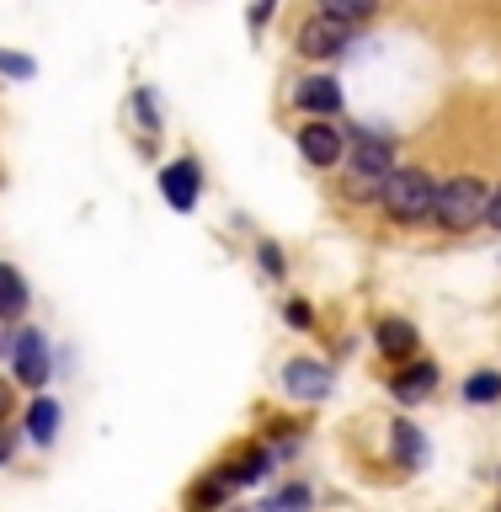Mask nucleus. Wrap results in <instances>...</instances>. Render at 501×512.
I'll list each match as a JSON object with an SVG mask.
<instances>
[{"instance_id": "f257e3e1", "label": "nucleus", "mask_w": 501, "mask_h": 512, "mask_svg": "<svg viewBox=\"0 0 501 512\" xmlns=\"http://www.w3.org/2000/svg\"><path fill=\"white\" fill-rule=\"evenodd\" d=\"M379 198L384 208H390L395 219H427L432 214V203H438V182L422 171V166H395L390 176L379 182Z\"/></svg>"}, {"instance_id": "f03ea898", "label": "nucleus", "mask_w": 501, "mask_h": 512, "mask_svg": "<svg viewBox=\"0 0 501 512\" xmlns=\"http://www.w3.org/2000/svg\"><path fill=\"white\" fill-rule=\"evenodd\" d=\"M491 192L475 182V176H454V182L438 187V203H432V219L448 224V230H470V224L486 219Z\"/></svg>"}, {"instance_id": "7ed1b4c3", "label": "nucleus", "mask_w": 501, "mask_h": 512, "mask_svg": "<svg viewBox=\"0 0 501 512\" xmlns=\"http://www.w3.org/2000/svg\"><path fill=\"white\" fill-rule=\"evenodd\" d=\"M352 43V27L347 22H336V16H310V22L299 27V54L304 59H336L342 48Z\"/></svg>"}, {"instance_id": "20e7f679", "label": "nucleus", "mask_w": 501, "mask_h": 512, "mask_svg": "<svg viewBox=\"0 0 501 512\" xmlns=\"http://www.w3.org/2000/svg\"><path fill=\"white\" fill-rule=\"evenodd\" d=\"M299 150L310 166H336V160L347 155V139H342V128H331V123H304L299 128Z\"/></svg>"}, {"instance_id": "39448f33", "label": "nucleus", "mask_w": 501, "mask_h": 512, "mask_svg": "<svg viewBox=\"0 0 501 512\" xmlns=\"http://www.w3.org/2000/svg\"><path fill=\"white\" fill-rule=\"evenodd\" d=\"M11 358H16V379L22 384H32V390H38V384H48V342L38 331H22L11 342Z\"/></svg>"}, {"instance_id": "423d86ee", "label": "nucleus", "mask_w": 501, "mask_h": 512, "mask_svg": "<svg viewBox=\"0 0 501 512\" xmlns=\"http://www.w3.org/2000/svg\"><path fill=\"white\" fill-rule=\"evenodd\" d=\"M283 384L294 390L299 400H326V390H331V368L326 363H310V358H294L283 368Z\"/></svg>"}, {"instance_id": "0eeeda50", "label": "nucleus", "mask_w": 501, "mask_h": 512, "mask_svg": "<svg viewBox=\"0 0 501 512\" xmlns=\"http://www.w3.org/2000/svg\"><path fill=\"white\" fill-rule=\"evenodd\" d=\"M160 192L171 198V208L192 214V203H198V166H192V160H171V166L160 171Z\"/></svg>"}, {"instance_id": "6e6552de", "label": "nucleus", "mask_w": 501, "mask_h": 512, "mask_svg": "<svg viewBox=\"0 0 501 512\" xmlns=\"http://www.w3.org/2000/svg\"><path fill=\"white\" fill-rule=\"evenodd\" d=\"M352 171L374 176V182H379V171L390 176V171H395V160H390V139H379L374 128H363L358 144H352Z\"/></svg>"}, {"instance_id": "1a4fd4ad", "label": "nucleus", "mask_w": 501, "mask_h": 512, "mask_svg": "<svg viewBox=\"0 0 501 512\" xmlns=\"http://www.w3.org/2000/svg\"><path fill=\"white\" fill-rule=\"evenodd\" d=\"M294 102L304 112H342V86H336L331 75H310V80H299Z\"/></svg>"}, {"instance_id": "9d476101", "label": "nucleus", "mask_w": 501, "mask_h": 512, "mask_svg": "<svg viewBox=\"0 0 501 512\" xmlns=\"http://www.w3.org/2000/svg\"><path fill=\"white\" fill-rule=\"evenodd\" d=\"M411 347H416V331H411V320H400V315H384V320H379V352H384V358H406Z\"/></svg>"}, {"instance_id": "9b49d317", "label": "nucleus", "mask_w": 501, "mask_h": 512, "mask_svg": "<svg viewBox=\"0 0 501 512\" xmlns=\"http://www.w3.org/2000/svg\"><path fill=\"white\" fill-rule=\"evenodd\" d=\"M432 384H438V368L432 363H416V368H406V374H395V400H422V395H432Z\"/></svg>"}, {"instance_id": "f8f14e48", "label": "nucleus", "mask_w": 501, "mask_h": 512, "mask_svg": "<svg viewBox=\"0 0 501 512\" xmlns=\"http://www.w3.org/2000/svg\"><path fill=\"white\" fill-rule=\"evenodd\" d=\"M54 432H59V406L48 395H38L32 411H27V438L32 443H54Z\"/></svg>"}, {"instance_id": "ddd939ff", "label": "nucleus", "mask_w": 501, "mask_h": 512, "mask_svg": "<svg viewBox=\"0 0 501 512\" xmlns=\"http://www.w3.org/2000/svg\"><path fill=\"white\" fill-rule=\"evenodd\" d=\"M22 310H27V283H22V272L0 262V315H6V320H16Z\"/></svg>"}, {"instance_id": "4468645a", "label": "nucleus", "mask_w": 501, "mask_h": 512, "mask_svg": "<svg viewBox=\"0 0 501 512\" xmlns=\"http://www.w3.org/2000/svg\"><path fill=\"white\" fill-rule=\"evenodd\" d=\"M395 454H400V464H422L427 459V443H422V432H416L411 422H395Z\"/></svg>"}, {"instance_id": "2eb2a0df", "label": "nucleus", "mask_w": 501, "mask_h": 512, "mask_svg": "<svg viewBox=\"0 0 501 512\" xmlns=\"http://www.w3.org/2000/svg\"><path fill=\"white\" fill-rule=\"evenodd\" d=\"M262 475H267V454H246L224 470V486H251V480H262Z\"/></svg>"}, {"instance_id": "dca6fc26", "label": "nucleus", "mask_w": 501, "mask_h": 512, "mask_svg": "<svg viewBox=\"0 0 501 512\" xmlns=\"http://www.w3.org/2000/svg\"><path fill=\"white\" fill-rule=\"evenodd\" d=\"M374 6H379V0H326V16H336V22L352 27V22H363Z\"/></svg>"}, {"instance_id": "f3484780", "label": "nucleus", "mask_w": 501, "mask_h": 512, "mask_svg": "<svg viewBox=\"0 0 501 512\" xmlns=\"http://www.w3.org/2000/svg\"><path fill=\"white\" fill-rule=\"evenodd\" d=\"M304 507H310V491H304V486H288V491L272 496V502H262L256 512H304Z\"/></svg>"}, {"instance_id": "a211bd4d", "label": "nucleus", "mask_w": 501, "mask_h": 512, "mask_svg": "<svg viewBox=\"0 0 501 512\" xmlns=\"http://www.w3.org/2000/svg\"><path fill=\"white\" fill-rule=\"evenodd\" d=\"M464 395L480 400V406H491V400L501 395V374H475L470 384H464Z\"/></svg>"}, {"instance_id": "6ab92c4d", "label": "nucleus", "mask_w": 501, "mask_h": 512, "mask_svg": "<svg viewBox=\"0 0 501 512\" xmlns=\"http://www.w3.org/2000/svg\"><path fill=\"white\" fill-rule=\"evenodd\" d=\"M0 70H6V75H16V80H27V75H38V64H32V59H22V54H6V48H0Z\"/></svg>"}, {"instance_id": "aec40b11", "label": "nucleus", "mask_w": 501, "mask_h": 512, "mask_svg": "<svg viewBox=\"0 0 501 512\" xmlns=\"http://www.w3.org/2000/svg\"><path fill=\"white\" fill-rule=\"evenodd\" d=\"M486 224H491V230H501V187L491 192V203H486Z\"/></svg>"}, {"instance_id": "412c9836", "label": "nucleus", "mask_w": 501, "mask_h": 512, "mask_svg": "<svg viewBox=\"0 0 501 512\" xmlns=\"http://www.w3.org/2000/svg\"><path fill=\"white\" fill-rule=\"evenodd\" d=\"M283 315H288V320H294V326H310V304H299V299H294V304H288V310H283Z\"/></svg>"}, {"instance_id": "4be33fe9", "label": "nucleus", "mask_w": 501, "mask_h": 512, "mask_svg": "<svg viewBox=\"0 0 501 512\" xmlns=\"http://www.w3.org/2000/svg\"><path fill=\"white\" fill-rule=\"evenodd\" d=\"M6 459H11V432L0 427V464H6Z\"/></svg>"}, {"instance_id": "5701e85b", "label": "nucleus", "mask_w": 501, "mask_h": 512, "mask_svg": "<svg viewBox=\"0 0 501 512\" xmlns=\"http://www.w3.org/2000/svg\"><path fill=\"white\" fill-rule=\"evenodd\" d=\"M6 406H11V390H6V384H0V416H6Z\"/></svg>"}]
</instances>
